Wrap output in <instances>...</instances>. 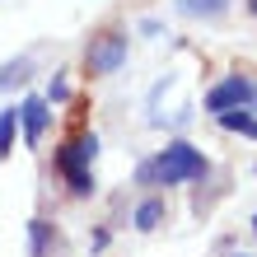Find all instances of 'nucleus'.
Returning a JSON list of instances; mask_svg holds the SVG:
<instances>
[{"label": "nucleus", "mask_w": 257, "mask_h": 257, "mask_svg": "<svg viewBox=\"0 0 257 257\" xmlns=\"http://www.w3.org/2000/svg\"><path fill=\"white\" fill-rule=\"evenodd\" d=\"M28 80V56H19V61H10V66H0V89H14V84H24Z\"/></svg>", "instance_id": "obj_10"}, {"label": "nucleus", "mask_w": 257, "mask_h": 257, "mask_svg": "<svg viewBox=\"0 0 257 257\" xmlns=\"http://www.w3.org/2000/svg\"><path fill=\"white\" fill-rule=\"evenodd\" d=\"M257 103V84L248 75H229L224 84H215L206 94V112H229V108H252Z\"/></svg>", "instance_id": "obj_4"}, {"label": "nucleus", "mask_w": 257, "mask_h": 257, "mask_svg": "<svg viewBox=\"0 0 257 257\" xmlns=\"http://www.w3.org/2000/svg\"><path fill=\"white\" fill-rule=\"evenodd\" d=\"M14 126H19V108H5L0 112V159H10L14 150Z\"/></svg>", "instance_id": "obj_9"}, {"label": "nucleus", "mask_w": 257, "mask_h": 257, "mask_svg": "<svg viewBox=\"0 0 257 257\" xmlns=\"http://www.w3.org/2000/svg\"><path fill=\"white\" fill-rule=\"evenodd\" d=\"M229 257H248V252H229Z\"/></svg>", "instance_id": "obj_14"}, {"label": "nucleus", "mask_w": 257, "mask_h": 257, "mask_svg": "<svg viewBox=\"0 0 257 257\" xmlns=\"http://www.w3.org/2000/svg\"><path fill=\"white\" fill-rule=\"evenodd\" d=\"M19 126H24V141L28 145H42V136H47V126H52V103L42 98V94H28L19 103Z\"/></svg>", "instance_id": "obj_5"}, {"label": "nucleus", "mask_w": 257, "mask_h": 257, "mask_svg": "<svg viewBox=\"0 0 257 257\" xmlns=\"http://www.w3.org/2000/svg\"><path fill=\"white\" fill-rule=\"evenodd\" d=\"M70 98V84L66 80H52V89H47V103H66Z\"/></svg>", "instance_id": "obj_12"}, {"label": "nucleus", "mask_w": 257, "mask_h": 257, "mask_svg": "<svg viewBox=\"0 0 257 257\" xmlns=\"http://www.w3.org/2000/svg\"><path fill=\"white\" fill-rule=\"evenodd\" d=\"M28 238H33V257H42L47 243H52V224L47 220H28Z\"/></svg>", "instance_id": "obj_11"}, {"label": "nucleus", "mask_w": 257, "mask_h": 257, "mask_svg": "<svg viewBox=\"0 0 257 257\" xmlns=\"http://www.w3.org/2000/svg\"><path fill=\"white\" fill-rule=\"evenodd\" d=\"M94 155H98V136L94 131H89V136H70V141L56 150V173L66 178V187L75 196H89V192H94V173H89Z\"/></svg>", "instance_id": "obj_2"}, {"label": "nucleus", "mask_w": 257, "mask_h": 257, "mask_svg": "<svg viewBox=\"0 0 257 257\" xmlns=\"http://www.w3.org/2000/svg\"><path fill=\"white\" fill-rule=\"evenodd\" d=\"M248 14H252V19H257V0H248Z\"/></svg>", "instance_id": "obj_13"}, {"label": "nucleus", "mask_w": 257, "mask_h": 257, "mask_svg": "<svg viewBox=\"0 0 257 257\" xmlns=\"http://www.w3.org/2000/svg\"><path fill=\"white\" fill-rule=\"evenodd\" d=\"M252 234H257V220H252Z\"/></svg>", "instance_id": "obj_15"}, {"label": "nucleus", "mask_w": 257, "mask_h": 257, "mask_svg": "<svg viewBox=\"0 0 257 257\" xmlns=\"http://www.w3.org/2000/svg\"><path fill=\"white\" fill-rule=\"evenodd\" d=\"M206 173H210V159H206L196 145H187V141H169V145L155 155V164H145V169H141L145 183H159V187L201 183Z\"/></svg>", "instance_id": "obj_1"}, {"label": "nucleus", "mask_w": 257, "mask_h": 257, "mask_svg": "<svg viewBox=\"0 0 257 257\" xmlns=\"http://www.w3.org/2000/svg\"><path fill=\"white\" fill-rule=\"evenodd\" d=\"M126 52H131V38L122 33V28H103V33H94L89 47H84V75L89 80H108V75H117L126 66Z\"/></svg>", "instance_id": "obj_3"}, {"label": "nucleus", "mask_w": 257, "mask_h": 257, "mask_svg": "<svg viewBox=\"0 0 257 257\" xmlns=\"http://www.w3.org/2000/svg\"><path fill=\"white\" fill-rule=\"evenodd\" d=\"M215 117H220L224 131H238V136H252V141H257V117L248 108H229V112H215Z\"/></svg>", "instance_id": "obj_6"}, {"label": "nucleus", "mask_w": 257, "mask_h": 257, "mask_svg": "<svg viewBox=\"0 0 257 257\" xmlns=\"http://www.w3.org/2000/svg\"><path fill=\"white\" fill-rule=\"evenodd\" d=\"M164 215H169V210H164V201H141V206H136V229H141V234L159 229Z\"/></svg>", "instance_id": "obj_8"}, {"label": "nucleus", "mask_w": 257, "mask_h": 257, "mask_svg": "<svg viewBox=\"0 0 257 257\" xmlns=\"http://www.w3.org/2000/svg\"><path fill=\"white\" fill-rule=\"evenodd\" d=\"M229 10V0H178V14H192V19H220Z\"/></svg>", "instance_id": "obj_7"}]
</instances>
